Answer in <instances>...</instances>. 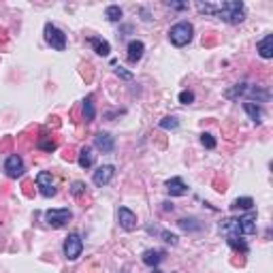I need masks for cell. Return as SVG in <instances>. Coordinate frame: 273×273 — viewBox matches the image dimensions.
I'll return each mask as SVG.
<instances>
[{
	"label": "cell",
	"mask_w": 273,
	"mask_h": 273,
	"mask_svg": "<svg viewBox=\"0 0 273 273\" xmlns=\"http://www.w3.org/2000/svg\"><path fill=\"white\" fill-rule=\"evenodd\" d=\"M213 15L226 24H241L246 19V5L241 0H229V3L216 5V13Z\"/></svg>",
	"instance_id": "1"
},
{
	"label": "cell",
	"mask_w": 273,
	"mask_h": 273,
	"mask_svg": "<svg viewBox=\"0 0 273 273\" xmlns=\"http://www.w3.org/2000/svg\"><path fill=\"white\" fill-rule=\"evenodd\" d=\"M192 34H194V28L190 22H177L175 26H171L169 30V41L175 47H186L192 41Z\"/></svg>",
	"instance_id": "2"
},
{
	"label": "cell",
	"mask_w": 273,
	"mask_h": 273,
	"mask_svg": "<svg viewBox=\"0 0 273 273\" xmlns=\"http://www.w3.org/2000/svg\"><path fill=\"white\" fill-rule=\"evenodd\" d=\"M62 252H64V258L66 260H77V258L81 256V252H83V239L77 235V233H71V235L64 239Z\"/></svg>",
	"instance_id": "3"
},
{
	"label": "cell",
	"mask_w": 273,
	"mask_h": 273,
	"mask_svg": "<svg viewBox=\"0 0 273 273\" xmlns=\"http://www.w3.org/2000/svg\"><path fill=\"white\" fill-rule=\"evenodd\" d=\"M45 41L52 45V50L64 52L66 50V34L54 24H45Z\"/></svg>",
	"instance_id": "4"
},
{
	"label": "cell",
	"mask_w": 273,
	"mask_h": 273,
	"mask_svg": "<svg viewBox=\"0 0 273 273\" xmlns=\"http://www.w3.org/2000/svg\"><path fill=\"white\" fill-rule=\"evenodd\" d=\"M73 218V213H71V209H50L45 213V220H47V224H50L52 229H62L64 224Z\"/></svg>",
	"instance_id": "5"
},
{
	"label": "cell",
	"mask_w": 273,
	"mask_h": 273,
	"mask_svg": "<svg viewBox=\"0 0 273 273\" xmlns=\"http://www.w3.org/2000/svg\"><path fill=\"white\" fill-rule=\"evenodd\" d=\"M5 171H7V175H9L11 179L22 177L24 171H26L22 156H19V154H11V156H9V158L5 160Z\"/></svg>",
	"instance_id": "6"
},
{
	"label": "cell",
	"mask_w": 273,
	"mask_h": 273,
	"mask_svg": "<svg viewBox=\"0 0 273 273\" xmlns=\"http://www.w3.org/2000/svg\"><path fill=\"white\" fill-rule=\"evenodd\" d=\"M36 188H38V192H41L45 199H50V197H54V194H56L54 177H52L50 171H41L36 175Z\"/></svg>",
	"instance_id": "7"
},
{
	"label": "cell",
	"mask_w": 273,
	"mask_h": 273,
	"mask_svg": "<svg viewBox=\"0 0 273 273\" xmlns=\"http://www.w3.org/2000/svg\"><path fill=\"white\" fill-rule=\"evenodd\" d=\"M113 175H115V167H113V164H103V167H99V169L94 171L92 181H94V186L103 188V186H107V184L113 179Z\"/></svg>",
	"instance_id": "8"
},
{
	"label": "cell",
	"mask_w": 273,
	"mask_h": 273,
	"mask_svg": "<svg viewBox=\"0 0 273 273\" xmlns=\"http://www.w3.org/2000/svg\"><path fill=\"white\" fill-rule=\"evenodd\" d=\"M118 222H120V226L124 231L130 233V231L136 229V213L132 209H128V207H120L118 209Z\"/></svg>",
	"instance_id": "9"
},
{
	"label": "cell",
	"mask_w": 273,
	"mask_h": 273,
	"mask_svg": "<svg viewBox=\"0 0 273 273\" xmlns=\"http://www.w3.org/2000/svg\"><path fill=\"white\" fill-rule=\"evenodd\" d=\"M94 148L101 150L103 154H111L113 148H115V139L109 134V132H99L94 136Z\"/></svg>",
	"instance_id": "10"
},
{
	"label": "cell",
	"mask_w": 273,
	"mask_h": 273,
	"mask_svg": "<svg viewBox=\"0 0 273 273\" xmlns=\"http://www.w3.org/2000/svg\"><path fill=\"white\" fill-rule=\"evenodd\" d=\"M164 254H167L164 250H145L143 254H141V260H143L148 267L154 269V267H158L160 262L164 260Z\"/></svg>",
	"instance_id": "11"
},
{
	"label": "cell",
	"mask_w": 273,
	"mask_h": 273,
	"mask_svg": "<svg viewBox=\"0 0 273 273\" xmlns=\"http://www.w3.org/2000/svg\"><path fill=\"white\" fill-rule=\"evenodd\" d=\"M164 186H167V192L171 194V197H184V194L188 192V186L184 184L181 177H171Z\"/></svg>",
	"instance_id": "12"
},
{
	"label": "cell",
	"mask_w": 273,
	"mask_h": 273,
	"mask_svg": "<svg viewBox=\"0 0 273 273\" xmlns=\"http://www.w3.org/2000/svg\"><path fill=\"white\" fill-rule=\"evenodd\" d=\"M143 52H145V45H143V41H130L128 43V62L130 64H136L143 58Z\"/></svg>",
	"instance_id": "13"
},
{
	"label": "cell",
	"mask_w": 273,
	"mask_h": 273,
	"mask_svg": "<svg viewBox=\"0 0 273 273\" xmlns=\"http://www.w3.org/2000/svg\"><path fill=\"white\" fill-rule=\"evenodd\" d=\"M258 54H260V58H265V60H269V58L273 56V34H267L262 41L258 43Z\"/></svg>",
	"instance_id": "14"
},
{
	"label": "cell",
	"mask_w": 273,
	"mask_h": 273,
	"mask_svg": "<svg viewBox=\"0 0 273 273\" xmlns=\"http://www.w3.org/2000/svg\"><path fill=\"white\" fill-rule=\"evenodd\" d=\"M90 45L94 47V52L99 56H109L111 54V45L105 41V38H99V36H90Z\"/></svg>",
	"instance_id": "15"
},
{
	"label": "cell",
	"mask_w": 273,
	"mask_h": 273,
	"mask_svg": "<svg viewBox=\"0 0 273 273\" xmlns=\"http://www.w3.org/2000/svg\"><path fill=\"white\" fill-rule=\"evenodd\" d=\"M243 111H246V113L250 115V120H252V122L260 124V120H262V109H260V107H258L256 103H252V101L243 103Z\"/></svg>",
	"instance_id": "16"
},
{
	"label": "cell",
	"mask_w": 273,
	"mask_h": 273,
	"mask_svg": "<svg viewBox=\"0 0 273 273\" xmlns=\"http://www.w3.org/2000/svg\"><path fill=\"white\" fill-rule=\"evenodd\" d=\"M79 167L81 169H90L92 164H94V154H92V148L90 145H85V148H81V152H79Z\"/></svg>",
	"instance_id": "17"
},
{
	"label": "cell",
	"mask_w": 273,
	"mask_h": 273,
	"mask_svg": "<svg viewBox=\"0 0 273 273\" xmlns=\"http://www.w3.org/2000/svg\"><path fill=\"white\" fill-rule=\"evenodd\" d=\"M94 115H96V109H94V99H92V96H87V99L83 101V120H85V124L94 122Z\"/></svg>",
	"instance_id": "18"
},
{
	"label": "cell",
	"mask_w": 273,
	"mask_h": 273,
	"mask_svg": "<svg viewBox=\"0 0 273 273\" xmlns=\"http://www.w3.org/2000/svg\"><path fill=\"white\" fill-rule=\"evenodd\" d=\"M233 209H246V211H252V207H254V199L252 197H241V199H235L231 205Z\"/></svg>",
	"instance_id": "19"
},
{
	"label": "cell",
	"mask_w": 273,
	"mask_h": 273,
	"mask_svg": "<svg viewBox=\"0 0 273 273\" xmlns=\"http://www.w3.org/2000/svg\"><path fill=\"white\" fill-rule=\"evenodd\" d=\"M105 17L109 19V22H120L122 19V9L118 5H109L105 9Z\"/></svg>",
	"instance_id": "20"
},
{
	"label": "cell",
	"mask_w": 273,
	"mask_h": 273,
	"mask_svg": "<svg viewBox=\"0 0 273 273\" xmlns=\"http://www.w3.org/2000/svg\"><path fill=\"white\" fill-rule=\"evenodd\" d=\"M226 241H229V246H231V248L241 250L243 254H246V252H248V243L241 239V235H229V239H226Z\"/></svg>",
	"instance_id": "21"
},
{
	"label": "cell",
	"mask_w": 273,
	"mask_h": 273,
	"mask_svg": "<svg viewBox=\"0 0 273 273\" xmlns=\"http://www.w3.org/2000/svg\"><path fill=\"white\" fill-rule=\"evenodd\" d=\"M36 148L38 150H43V152H54L56 148H58V143L54 141V139H47V136H41V139H38V143H36Z\"/></svg>",
	"instance_id": "22"
},
{
	"label": "cell",
	"mask_w": 273,
	"mask_h": 273,
	"mask_svg": "<svg viewBox=\"0 0 273 273\" xmlns=\"http://www.w3.org/2000/svg\"><path fill=\"white\" fill-rule=\"evenodd\" d=\"M150 233H156V235H160L164 241L167 243H171V246H175V243H177V235H173V233H169V231H160V229H148Z\"/></svg>",
	"instance_id": "23"
},
{
	"label": "cell",
	"mask_w": 273,
	"mask_h": 273,
	"mask_svg": "<svg viewBox=\"0 0 273 273\" xmlns=\"http://www.w3.org/2000/svg\"><path fill=\"white\" fill-rule=\"evenodd\" d=\"M243 92H248V83H237L235 87H231V90L224 92V96H226V99H237V96H241Z\"/></svg>",
	"instance_id": "24"
},
{
	"label": "cell",
	"mask_w": 273,
	"mask_h": 273,
	"mask_svg": "<svg viewBox=\"0 0 273 273\" xmlns=\"http://www.w3.org/2000/svg\"><path fill=\"white\" fill-rule=\"evenodd\" d=\"M177 126H179L177 118H164V120L160 122V128H164V130H175Z\"/></svg>",
	"instance_id": "25"
},
{
	"label": "cell",
	"mask_w": 273,
	"mask_h": 273,
	"mask_svg": "<svg viewBox=\"0 0 273 273\" xmlns=\"http://www.w3.org/2000/svg\"><path fill=\"white\" fill-rule=\"evenodd\" d=\"M250 96H254V99H260V101H269V92L267 90H258V87H248Z\"/></svg>",
	"instance_id": "26"
},
{
	"label": "cell",
	"mask_w": 273,
	"mask_h": 273,
	"mask_svg": "<svg viewBox=\"0 0 273 273\" xmlns=\"http://www.w3.org/2000/svg\"><path fill=\"white\" fill-rule=\"evenodd\" d=\"M201 143H203L207 150H213V148H216V139H213L211 134H207V132H203V134H201Z\"/></svg>",
	"instance_id": "27"
},
{
	"label": "cell",
	"mask_w": 273,
	"mask_h": 273,
	"mask_svg": "<svg viewBox=\"0 0 273 273\" xmlns=\"http://www.w3.org/2000/svg\"><path fill=\"white\" fill-rule=\"evenodd\" d=\"M179 103L181 105H192L194 103V92H190V90L179 92Z\"/></svg>",
	"instance_id": "28"
},
{
	"label": "cell",
	"mask_w": 273,
	"mask_h": 273,
	"mask_svg": "<svg viewBox=\"0 0 273 273\" xmlns=\"http://www.w3.org/2000/svg\"><path fill=\"white\" fill-rule=\"evenodd\" d=\"M197 9L201 13H209V15L216 13V5H211V3H197Z\"/></svg>",
	"instance_id": "29"
},
{
	"label": "cell",
	"mask_w": 273,
	"mask_h": 273,
	"mask_svg": "<svg viewBox=\"0 0 273 273\" xmlns=\"http://www.w3.org/2000/svg\"><path fill=\"white\" fill-rule=\"evenodd\" d=\"M81 192H85V184L83 181H75L71 186V194H73V197H79Z\"/></svg>",
	"instance_id": "30"
},
{
	"label": "cell",
	"mask_w": 273,
	"mask_h": 273,
	"mask_svg": "<svg viewBox=\"0 0 273 273\" xmlns=\"http://www.w3.org/2000/svg\"><path fill=\"white\" fill-rule=\"evenodd\" d=\"M115 73H118V75L122 77V79H128V81L132 79V73H128V71H124V68H122V66H115Z\"/></svg>",
	"instance_id": "31"
},
{
	"label": "cell",
	"mask_w": 273,
	"mask_h": 273,
	"mask_svg": "<svg viewBox=\"0 0 273 273\" xmlns=\"http://www.w3.org/2000/svg\"><path fill=\"white\" fill-rule=\"evenodd\" d=\"M171 7H173V9H186L188 5H186V3H171Z\"/></svg>",
	"instance_id": "32"
}]
</instances>
